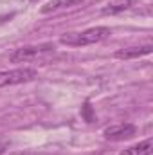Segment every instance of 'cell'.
<instances>
[{
    "label": "cell",
    "mask_w": 153,
    "mask_h": 155,
    "mask_svg": "<svg viewBox=\"0 0 153 155\" xmlns=\"http://www.w3.org/2000/svg\"><path fill=\"white\" fill-rule=\"evenodd\" d=\"M5 150H7V144H5V143H0V155H4Z\"/></svg>",
    "instance_id": "obj_9"
},
{
    "label": "cell",
    "mask_w": 153,
    "mask_h": 155,
    "mask_svg": "<svg viewBox=\"0 0 153 155\" xmlns=\"http://www.w3.org/2000/svg\"><path fill=\"white\" fill-rule=\"evenodd\" d=\"M56 51V47L52 43H40V45H25V47H20L16 49L9 60L13 63H25V61H34L40 58H45L49 54H52Z\"/></svg>",
    "instance_id": "obj_2"
},
{
    "label": "cell",
    "mask_w": 153,
    "mask_h": 155,
    "mask_svg": "<svg viewBox=\"0 0 153 155\" xmlns=\"http://www.w3.org/2000/svg\"><path fill=\"white\" fill-rule=\"evenodd\" d=\"M112 35V31L108 27H90L83 33H67L63 35L60 41L63 45H70V47H81V45H92V43H99L103 40H106Z\"/></svg>",
    "instance_id": "obj_1"
},
{
    "label": "cell",
    "mask_w": 153,
    "mask_h": 155,
    "mask_svg": "<svg viewBox=\"0 0 153 155\" xmlns=\"http://www.w3.org/2000/svg\"><path fill=\"white\" fill-rule=\"evenodd\" d=\"M36 78L34 69H13V71H2L0 72V88L2 87H11V85H20V83H27L33 81Z\"/></svg>",
    "instance_id": "obj_3"
},
{
    "label": "cell",
    "mask_w": 153,
    "mask_h": 155,
    "mask_svg": "<svg viewBox=\"0 0 153 155\" xmlns=\"http://www.w3.org/2000/svg\"><path fill=\"white\" fill-rule=\"evenodd\" d=\"M153 49L151 43H146V45H139V47H128V49H119L115 52V58L119 60H133V58H139V56H144V54H150Z\"/></svg>",
    "instance_id": "obj_5"
},
{
    "label": "cell",
    "mask_w": 153,
    "mask_h": 155,
    "mask_svg": "<svg viewBox=\"0 0 153 155\" xmlns=\"http://www.w3.org/2000/svg\"><path fill=\"white\" fill-rule=\"evenodd\" d=\"M31 2H34V0H31Z\"/></svg>",
    "instance_id": "obj_11"
},
{
    "label": "cell",
    "mask_w": 153,
    "mask_h": 155,
    "mask_svg": "<svg viewBox=\"0 0 153 155\" xmlns=\"http://www.w3.org/2000/svg\"><path fill=\"white\" fill-rule=\"evenodd\" d=\"M85 0H50L49 4H45L41 7V13L47 15V13H54V11H60V9H69V7H74L83 4Z\"/></svg>",
    "instance_id": "obj_8"
},
{
    "label": "cell",
    "mask_w": 153,
    "mask_h": 155,
    "mask_svg": "<svg viewBox=\"0 0 153 155\" xmlns=\"http://www.w3.org/2000/svg\"><path fill=\"white\" fill-rule=\"evenodd\" d=\"M133 5H135V0H112L106 5H103L101 13L103 15H119V13L132 9Z\"/></svg>",
    "instance_id": "obj_6"
},
{
    "label": "cell",
    "mask_w": 153,
    "mask_h": 155,
    "mask_svg": "<svg viewBox=\"0 0 153 155\" xmlns=\"http://www.w3.org/2000/svg\"><path fill=\"white\" fill-rule=\"evenodd\" d=\"M121 155H153V141L148 137L137 144H132L128 148H124Z\"/></svg>",
    "instance_id": "obj_7"
},
{
    "label": "cell",
    "mask_w": 153,
    "mask_h": 155,
    "mask_svg": "<svg viewBox=\"0 0 153 155\" xmlns=\"http://www.w3.org/2000/svg\"><path fill=\"white\" fill-rule=\"evenodd\" d=\"M18 155H34V153H18Z\"/></svg>",
    "instance_id": "obj_10"
},
{
    "label": "cell",
    "mask_w": 153,
    "mask_h": 155,
    "mask_svg": "<svg viewBox=\"0 0 153 155\" xmlns=\"http://www.w3.org/2000/svg\"><path fill=\"white\" fill-rule=\"evenodd\" d=\"M137 128L135 124L132 123H119V124H112L108 128H105L103 135L106 141H114V143H119V141H126V139H132L135 135Z\"/></svg>",
    "instance_id": "obj_4"
}]
</instances>
